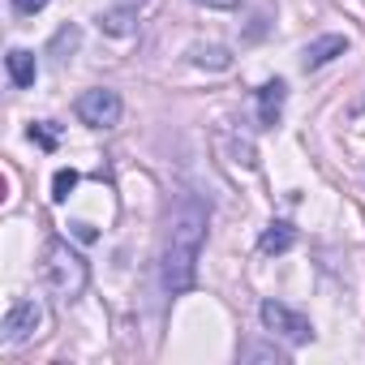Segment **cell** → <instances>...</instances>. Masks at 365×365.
<instances>
[{"label":"cell","instance_id":"cell-12","mask_svg":"<svg viewBox=\"0 0 365 365\" xmlns=\"http://www.w3.org/2000/svg\"><path fill=\"white\" fill-rule=\"evenodd\" d=\"M82 43V31L78 26H61L56 31V39H52V48H48V56H56V61H69V52Z\"/></svg>","mask_w":365,"mask_h":365},{"label":"cell","instance_id":"cell-17","mask_svg":"<svg viewBox=\"0 0 365 365\" xmlns=\"http://www.w3.org/2000/svg\"><path fill=\"white\" fill-rule=\"evenodd\" d=\"M69 232H73L78 241H86V245H91V241H99V232H95L91 224H82V220H78V224H69Z\"/></svg>","mask_w":365,"mask_h":365},{"label":"cell","instance_id":"cell-2","mask_svg":"<svg viewBox=\"0 0 365 365\" xmlns=\"http://www.w3.org/2000/svg\"><path fill=\"white\" fill-rule=\"evenodd\" d=\"M39 275H43V284H48L56 297H65V301L82 297V288H86V279H91L86 258H82L78 250H69V241H61V237L43 241V254H39Z\"/></svg>","mask_w":365,"mask_h":365},{"label":"cell","instance_id":"cell-4","mask_svg":"<svg viewBox=\"0 0 365 365\" xmlns=\"http://www.w3.org/2000/svg\"><path fill=\"white\" fill-rule=\"evenodd\" d=\"M120 112H125V103H120V95L108 91V86H95V91H86V95L78 99V120L91 125V129H112V125H120Z\"/></svg>","mask_w":365,"mask_h":365},{"label":"cell","instance_id":"cell-1","mask_svg":"<svg viewBox=\"0 0 365 365\" xmlns=\"http://www.w3.org/2000/svg\"><path fill=\"white\" fill-rule=\"evenodd\" d=\"M207 224H211V207L198 194H180L172 202V211H168V237H163V262H159L168 297H180V292L194 288L198 254H202V241H207Z\"/></svg>","mask_w":365,"mask_h":365},{"label":"cell","instance_id":"cell-13","mask_svg":"<svg viewBox=\"0 0 365 365\" xmlns=\"http://www.w3.org/2000/svg\"><path fill=\"white\" fill-rule=\"evenodd\" d=\"M241 361H288V352H279L275 344H241Z\"/></svg>","mask_w":365,"mask_h":365},{"label":"cell","instance_id":"cell-14","mask_svg":"<svg viewBox=\"0 0 365 365\" xmlns=\"http://www.w3.org/2000/svg\"><path fill=\"white\" fill-rule=\"evenodd\" d=\"M73 190H78V172H73V168H61V172L52 176V202H65Z\"/></svg>","mask_w":365,"mask_h":365},{"label":"cell","instance_id":"cell-7","mask_svg":"<svg viewBox=\"0 0 365 365\" xmlns=\"http://www.w3.org/2000/svg\"><path fill=\"white\" fill-rule=\"evenodd\" d=\"M344 52H348V39H344V35H322V39H314V43L305 48L301 65H305V69H322V65H331V61L344 56Z\"/></svg>","mask_w":365,"mask_h":365},{"label":"cell","instance_id":"cell-8","mask_svg":"<svg viewBox=\"0 0 365 365\" xmlns=\"http://www.w3.org/2000/svg\"><path fill=\"white\" fill-rule=\"evenodd\" d=\"M5 65H9V82H14L18 91H26V86H35V78H39V65H35V52H26V48H9V56H5Z\"/></svg>","mask_w":365,"mask_h":365},{"label":"cell","instance_id":"cell-16","mask_svg":"<svg viewBox=\"0 0 365 365\" xmlns=\"http://www.w3.org/2000/svg\"><path fill=\"white\" fill-rule=\"evenodd\" d=\"M14 9H18V14H26V18H35L39 9H48V0H14Z\"/></svg>","mask_w":365,"mask_h":365},{"label":"cell","instance_id":"cell-18","mask_svg":"<svg viewBox=\"0 0 365 365\" xmlns=\"http://www.w3.org/2000/svg\"><path fill=\"white\" fill-rule=\"evenodd\" d=\"M198 5H202V9H237L241 0H198Z\"/></svg>","mask_w":365,"mask_h":365},{"label":"cell","instance_id":"cell-6","mask_svg":"<svg viewBox=\"0 0 365 365\" xmlns=\"http://www.w3.org/2000/svg\"><path fill=\"white\" fill-rule=\"evenodd\" d=\"M284 99H288V82H284V78H275V82H267V86L258 91V120H262V129H275V125H279Z\"/></svg>","mask_w":365,"mask_h":365},{"label":"cell","instance_id":"cell-11","mask_svg":"<svg viewBox=\"0 0 365 365\" xmlns=\"http://www.w3.org/2000/svg\"><path fill=\"white\" fill-rule=\"evenodd\" d=\"M129 5H133V0H125V9H108V14H99V26H103L108 35H129L133 22H138V14H133Z\"/></svg>","mask_w":365,"mask_h":365},{"label":"cell","instance_id":"cell-5","mask_svg":"<svg viewBox=\"0 0 365 365\" xmlns=\"http://www.w3.org/2000/svg\"><path fill=\"white\" fill-rule=\"evenodd\" d=\"M39 327H43V305H39V301H14L9 314H5V322H0V331H5L9 344H26V339H35Z\"/></svg>","mask_w":365,"mask_h":365},{"label":"cell","instance_id":"cell-9","mask_svg":"<svg viewBox=\"0 0 365 365\" xmlns=\"http://www.w3.org/2000/svg\"><path fill=\"white\" fill-rule=\"evenodd\" d=\"M292 245H297V228H292L288 220L267 224V232H262V241H258V250H262V254H288Z\"/></svg>","mask_w":365,"mask_h":365},{"label":"cell","instance_id":"cell-15","mask_svg":"<svg viewBox=\"0 0 365 365\" xmlns=\"http://www.w3.org/2000/svg\"><path fill=\"white\" fill-rule=\"evenodd\" d=\"M31 142H39L43 150H56V133L48 129V120H39V125H31Z\"/></svg>","mask_w":365,"mask_h":365},{"label":"cell","instance_id":"cell-10","mask_svg":"<svg viewBox=\"0 0 365 365\" xmlns=\"http://www.w3.org/2000/svg\"><path fill=\"white\" fill-rule=\"evenodd\" d=\"M190 56H194V65H198V69H215V73L232 69V52H228V48H220V43H198Z\"/></svg>","mask_w":365,"mask_h":365},{"label":"cell","instance_id":"cell-3","mask_svg":"<svg viewBox=\"0 0 365 365\" xmlns=\"http://www.w3.org/2000/svg\"><path fill=\"white\" fill-rule=\"evenodd\" d=\"M258 318H262V327H267L271 335H284L288 344H309V339H314V322H309L305 314L279 305V301H262Z\"/></svg>","mask_w":365,"mask_h":365}]
</instances>
